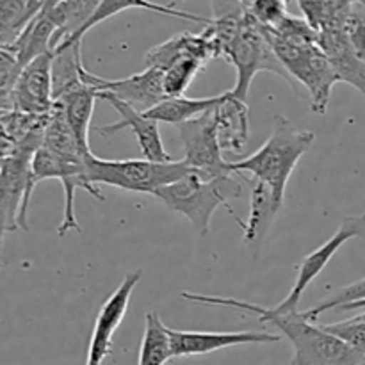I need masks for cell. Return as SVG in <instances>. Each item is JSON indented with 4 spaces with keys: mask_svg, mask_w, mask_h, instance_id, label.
Here are the masks:
<instances>
[{
    "mask_svg": "<svg viewBox=\"0 0 365 365\" xmlns=\"http://www.w3.org/2000/svg\"><path fill=\"white\" fill-rule=\"evenodd\" d=\"M185 53H195L200 59L205 61L207 64L210 61L217 59L220 52H217L216 45L212 39L209 38L205 31L200 34H191V32H180V34L173 36V38L166 39L160 45L153 46L148 50L145 56V66L146 68H157V70L164 71L178 59V57L185 56Z\"/></svg>",
    "mask_w": 365,
    "mask_h": 365,
    "instance_id": "17",
    "label": "cell"
},
{
    "mask_svg": "<svg viewBox=\"0 0 365 365\" xmlns=\"http://www.w3.org/2000/svg\"><path fill=\"white\" fill-rule=\"evenodd\" d=\"M303 18L317 32L342 27L348 18L351 0H298Z\"/></svg>",
    "mask_w": 365,
    "mask_h": 365,
    "instance_id": "25",
    "label": "cell"
},
{
    "mask_svg": "<svg viewBox=\"0 0 365 365\" xmlns=\"http://www.w3.org/2000/svg\"><path fill=\"white\" fill-rule=\"evenodd\" d=\"M152 196L163 202L173 212L182 214L192 225L196 234H209L210 220L221 205L230 210L239 223L237 216L230 209V200L242 196V184L237 180V173L223 175L216 178H203L191 171L180 180L157 189Z\"/></svg>",
    "mask_w": 365,
    "mask_h": 365,
    "instance_id": "3",
    "label": "cell"
},
{
    "mask_svg": "<svg viewBox=\"0 0 365 365\" xmlns=\"http://www.w3.org/2000/svg\"><path fill=\"white\" fill-rule=\"evenodd\" d=\"M127 9H146V11H152V13L166 14V16L180 18V20H189V21H196V24H205V25L210 21V18L198 16V14H192V13H187V11L177 9L175 6L157 4V2H152V0H102V4H100L98 9L95 11V14L91 16V20H89L88 24L82 27V31L78 32L73 39H66V41L68 43L82 41V38H84V36L88 34L93 27H96V25L102 24V21L109 20L110 16H116V14H120L121 11H127Z\"/></svg>",
    "mask_w": 365,
    "mask_h": 365,
    "instance_id": "21",
    "label": "cell"
},
{
    "mask_svg": "<svg viewBox=\"0 0 365 365\" xmlns=\"http://www.w3.org/2000/svg\"><path fill=\"white\" fill-rule=\"evenodd\" d=\"M359 2H365V0H359Z\"/></svg>",
    "mask_w": 365,
    "mask_h": 365,
    "instance_id": "33",
    "label": "cell"
},
{
    "mask_svg": "<svg viewBox=\"0 0 365 365\" xmlns=\"http://www.w3.org/2000/svg\"><path fill=\"white\" fill-rule=\"evenodd\" d=\"M96 100H98V91L86 84L84 81L68 89L56 100V103L64 113V118H66L78 146L86 155L93 153L89 148V125H91Z\"/></svg>",
    "mask_w": 365,
    "mask_h": 365,
    "instance_id": "19",
    "label": "cell"
},
{
    "mask_svg": "<svg viewBox=\"0 0 365 365\" xmlns=\"http://www.w3.org/2000/svg\"><path fill=\"white\" fill-rule=\"evenodd\" d=\"M282 207L284 203L277 198L269 185L259 180L253 182L250 195V216L242 225V242L248 246L260 245Z\"/></svg>",
    "mask_w": 365,
    "mask_h": 365,
    "instance_id": "20",
    "label": "cell"
},
{
    "mask_svg": "<svg viewBox=\"0 0 365 365\" xmlns=\"http://www.w3.org/2000/svg\"><path fill=\"white\" fill-rule=\"evenodd\" d=\"M344 31L353 48L365 63V2L351 0V7L344 21Z\"/></svg>",
    "mask_w": 365,
    "mask_h": 365,
    "instance_id": "31",
    "label": "cell"
},
{
    "mask_svg": "<svg viewBox=\"0 0 365 365\" xmlns=\"http://www.w3.org/2000/svg\"><path fill=\"white\" fill-rule=\"evenodd\" d=\"M82 81L98 93H109L123 100L139 113H146L164 98H168L164 93V71L157 68H145L139 73L128 75L125 78H103L84 68Z\"/></svg>",
    "mask_w": 365,
    "mask_h": 365,
    "instance_id": "12",
    "label": "cell"
},
{
    "mask_svg": "<svg viewBox=\"0 0 365 365\" xmlns=\"http://www.w3.org/2000/svg\"><path fill=\"white\" fill-rule=\"evenodd\" d=\"M223 98V93L216 96H207V98H189V96H170L163 102L157 103L150 110H146V116L150 120H155L157 123L182 125L185 121H191L209 110L216 109L217 103Z\"/></svg>",
    "mask_w": 365,
    "mask_h": 365,
    "instance_id": "23",
    "label": "cell"
},
{
    "mask_svg": "<svg viewBox=\"0 0 365 365\" xmlns=\"http://www.w3.org/2000/svg\"><path fill=\"white\" fill-rule=\"evenodd\" d=\"M141 269H135L132 273H128L121 280V284L118 285L116 291L102 305L98 316H96L91 339H89L86 365H102L103 360L110 355L114 335H116V330L123 323L125 316H127L130 296L134 292L135 285L141 280Z\"/></svg>",
    "mask_w": 365,
    "mask_h": 365,
    "instance_id": "13",
    "label": "cell"
},
{
    "mask_svg": "<svg viewBox=\"0 0 365 365\" xmlns=\"http://www.w3.org/2000/svg\"><path fill=\"white\" fill-rule=\"evenodd\" d=\"M102 0H61L53 7L43 9L56 24V36L52 41V52L66 39H73L91 20Z\"/></svg>",
    "mask_w": 365,
    "mask_h": 365,
    "instance_id": "22",
    "label": "cell"
},
{
    "mask_svg": "<svg viewBox=\"0 0 365 365\" xmlns=\"http://www.w3.org/2000/svg\"><path fill=\"white\" fill-rule=\"evenodd\" d=\"M220 146L223 152L239 153L250 138V107L246 100H239L230 91L214 109Z\"/></svg>",
    "mask_w": 365,
    "mask_h": 365,
    "instance_id": "18",
    "label": "cell"
},
{
    "mask_svg": "<svg viewBox=\"0 0 365 365\" xmlns=\"http://www.w3.org/2000/svg\"><path fill=\"white\" fill-rule=\"evenodd\" d=\"M171 351L173 359L182 356H202L209 353L220 351L225 348L248 344H273L280 342V335L269 334V331H184L171 330Z\"/></svg>",
    "mask_w": 365,
    "mask_h": 365,
    "instance_id": "14",
    "label": "cell"
},
{
    "mask_svg": "<svg viewBox=\"0 0 365 365\" xmlns=\"http://www.w3.org/2000/svg\"><path fill=\"white\" fill-rule=\"evenodd\" d=\"M36 150L14 146L0 168V252L4 237L14 230L29 232L27 212L31 202V160Z\"/></svg>",
    "mask_w": 365,
    "mask_h": 365,
    "instance_id": "8",
    "label": "cell"
},
{
    "mask_svg": "<svg viewBox=\"0 0 365 365\" xmlns=\"http://www.w3.org/2000/svg\"><path fill=\"white\" fill-rule=\"evenodd\" d=\"M207 66L205 61L195 53H185L178 57L168 70H164V93L166 96H182L196 75Z\"/></svg>",
    "mask_w": 365,
    "mask_h": 365,
    "instance_id": "27",
    "label": "cell"
},
{
    "mask_svg": "<svg viewBox=\"0 0 365 365\" xmlns=\"http://www.w3.org/2000/svg\"><path fill=\"white\" fill-rule=\"evenodd\" d=\"M29 0H0V45H13L27 27Z\"/></svg>",
    "mask_w": 365,
    "mask_h": 365,
    "instance_id": "28",
    "label": "cell"
},
{
    "mask_svg": "<svg viewBox=\"0 0 365 365\" xmlns=\"http://www.w3.org/2000/svg\"><path fill=\"white\" fill-rule=\"evenodd\" d=\"M264 31H266L267 39L289 77L307 88L310 100H312L310 107L314 113H327L331 89L341 81H339L328 57L321 50L319 43L285 38V36L277 34L269 27H264Z\"/></svg>",
    "mask_w": 365,
    "mask_h": 365,
    "instance_id": "4",
    "label": "cell"
},
{
    "mask_svg": "<svg viewBox=\"0 0 365 365\" xmlns=\"http://www.w3.org/2000/svg\"><path fill=\"white\" fill-rule=\"evenodd\" d=\"M173 359L170 328L160 321L159 314L148 312L145 316V334L139 348L138 365H166Z\"/></svg>",
    "mask_w": 365,
    "mask_h": 365,
    "instance_id": "24",
    "label": "cell"
},
{
    "mask_svg": "<svg viewBox=\"0 0 365 365\" xmlns=\"http://www.w3.org/2000/svg\"><path fill=\"white\" fill-rule=\"evenodd\" d=\"M323 328L330 334H334L335 337H339L341 341H344L346 344L351 346L353 349H356L359 353L365 355V317L359 316L355 319L342 321V323H334V324H323Z\"/></svg>",
    "mask_w": 365,
    "mask_h": 365,
    "instance_id": "30",
    "label": "cell"
},
{
    "mask_svg": "<svg viewBox=\"0 0 365 365\" xmlns=\"http://www.w3.org/2000/svg\"><path fill=\"white\" fill-rule=\"evenodd\" d=\"M52 178L59 180L64 189L63 221L57 228V234L61 237L73 230L81 234V225H78L77 214H75V191L84 189L96 200L106 202V196L102 195V191L89 182L86 157L59 155V153L50 152L45 146H39L31 160V189L34 191L39 182L52 180Z\"/></svg>",
    "mask_w": 365,
    "mask_h": 365,
    "instance_id": "7",
    "label": "cell"
},
{
    "mask_svg": "<svg viewBox=\"0 0 365 365\" xmlns=\"http://www.w3.org/2000/svg\"><path fill=\"white\" fill-rule=\"evenodd\" d=\"M359 237L365 239V214H362V216H346L344 220H342L341 227L337 228V232H335L327 242H323L319 248L314 250L312 253H309V255L302 260V264L298 266V274H296V282L294 285H292L291 292H289L287 298H285L280 305L274 307V310L282 314L298 312V305L299 302H302V296L305 294L309 285L323 273L324 267L330 264V260L334 259L335 253H337L346 242Z\"/></svg>",
    "mask_w": 365,
    "mask_h": 365,
    "instance_id": "10",
    "label": "cell"
},
{
    "mask_svg": "<svg viewBox=\"0 0 365 365\" xmlns=\"http://www.w3.org/2000/svg\"><path fill=\"white\" fill-rule=\"evenodd\" d=\"M317 34H319L317 43L334 66L339 81L351 84L365 96V63L360 59L356 50L353 48L351 41L344 31V25L324 29Z\"/></svg>",
    "mask_w": 365,
    "mask_h": 365,
    "instance_id": "16",
    "label": "cell"
},
{
    "mask_svg": "<svg viewBox=\"0 0 365 365\" xmlns=\"http://www.w3.org/2000/svg\"><path fill=\"white\" fill-rule=\"evenodd\" d=\"M237 2H241V4H242V6H245V4H248V2H250V0H237Z\"/></svg>",
    "mask_w": 365,
    "mask_h": 365,
    "instance_id": "32",
    "label": "cell"
},
{
    "mask_svg": "<svg viewBox=\"0 0 365 365\" xmlns=\"http://www.w3.org/2000/svg\"><path fill=\"white\" fill-rule=\"evenodd\" d=\"M245 9L262 27H274L289 14L285 0H250Z\"/></svg>",
    "mask_w": 365,
    "mask_h": 365,
    "instance_id": "29",
    "label": "cell"
},
{
    "mask_svg": "<svg viewBox=\"0 0 365 365\" xmlns=\"http://www.w3.org/2000/svg\"><path fill=\"white\" fill-rule=\"evenodd\" d=\"M178 135L184 145V163L200 177L216 178L234 173L220 146L214 109L178 125Z\"/></svg>",
    "mask_w": 365,
    "mask_h": 365,
    "instance_id": "9",
    "label": "cell"
},
{
    "mask_svg": "<svg viewBox=\"0 0 365 365\" xmlns=\"http://www.w3.org/2000/svg\"><path fill=\"white\" fill-rule=\"evenodd\" d=\"M182 298L200 305L228 307V309L255 314L260 323L278 328L291 342L294 349L292 365H365V355L324 330L323 327H317L316 323L303 317V314L299 312L282 314L274 309H264L255 303L221 298V296L196 294V292H182Z\"/></svg>",
    "mask_w": 365,
    "mask_h": 365,
    "instance_id": "1",
    "label": "cell"
},
{
    "mask_svg": "<svg viewBox=\"0 0 365 365\" xmlns=\"http://www.w3.org/2000/svg\"><path fill=\"white\" fill-rule=\"evenodd\" d=\"M88 177L93 185H110L128 192H148L170 185L191 173V168L184 160L155 163L148 159L107 160L98 159L93 153L86 157Z\"/></svg>",
    "mask_w": 365,
    "mask_h": 365,
    "instance_id": "5",
    "label": "cell"
},
{
    "mask_svg": "<svg viewBox=\"0 0 365 365\" xmlns=\"http://www.w3.org/2000/svg\"><path fill=\"white\" fill-rule=\"evenodd\" d=\"M314 132L299 130L289 118L277 116L267 141L246 159L230 163L234 173H248L253 180L264 182L277 198L285 202V189L299 159L312 146Z\"/></svg>",
    "mask_w": 365,
    "mask_h": 365,
    "instance_id": "2",
    "label": "cell"
},
{
    "mask_svg": "<svg viewBox=\"0 0 365 365\" xmlns=\"http://www.w3.org/2000/svg\"><path fill=\"white\" fill-rule=\"evenodd\" d=\"M53 52H46L21 68L11 91V109L34 116H46L56 109L52 78Z\"/></svg>",
    "mask_w": 365,
    "mask_h": 365,
    "instance_id": "11",
    "label": "cell"
},
{
    "mask_svg": "<svg viewBox=\"0 0 365 365\" xmlns=\"http://www.w3.org/2000/svg\"><path fill=\"white\" fill-rule=\"evenodd\" d=\"M223 57H227V61L235 68V73H237V81L230 93L239 100L248 98L250 86L259 71H273L292 84V78L282 66L264 27L257 24L246 9L241 27L225 48Z\"/></svg>",
    "mask_w": 365,
    "mask_h": 365,
    "instance_id": "6",
    "label": "cell"
},
{
    "mask_svg": "<svg viewBox=\"0 0 365 365\" xmlns=\"http://www.w3.org/2000/svg\"><path fill=\"white\" fill-rule=\"evenodd\" d=\"M98 100H106L120 114V121L118 123L103 125V127L96 128V132L100 135H110L116 134L118 130H123V128H130L134 132L135 139H138L139 146H141V152L145 155V159L155 160V163H171V160H175L166 152V148H164L159 123L155 120H150L145 113H139L138 109L125 103L123 100L109 95V93H98Z\"/></svg>",
    "mask_w": 365,
    "mask_h": 365,
    "instance_id": "15",
    "label": "cell"
},
{
    "mask_svg": "<svg viewBox=\"0 0 365 365\" xmlns=\"http://www.w3.org/2000/svg\"><path fill=\"white\" fill-rule=\"evenodd\" d=\"M365 309V278L356 280L353 284L346 285V287L339 289L337 292L321 302L319 305L309 309L307 312H302L303 317L316 323L319 319L321 314L328 312V310H356Z\"/></svg>",
    "mask_w": 365,
    "mask_h": 365,
    "instance_id": "26",
    "label": "cell"
}]
</instances>
